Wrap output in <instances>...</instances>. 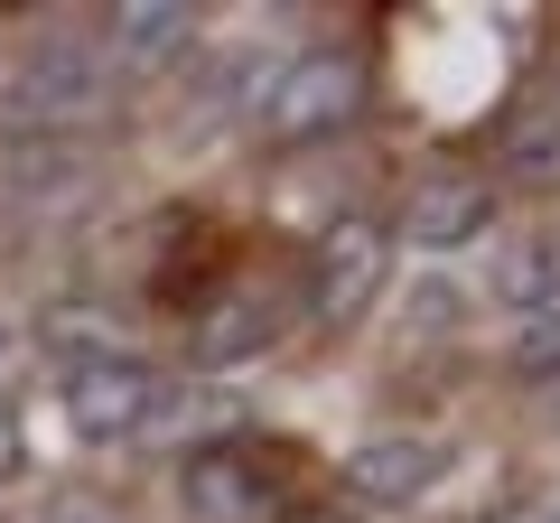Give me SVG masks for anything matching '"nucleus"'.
<instances>
[{
    "mask_svg": "<svg viewBox=\"0 0 560 523\" xmlns=\"http://www.w3.org/2000/svg\"><path fill=\"white\" fill-rule=\"evenodd\" d=\"M103 103H113V66H103V47L47 38V47H28V57L10 66L0 131H10V141H75V131L103 121Z\"/></svg>",
    "mask_w": 560,
    "mask_h": 523,
    "instance_id": "nucleus-1",
    "label": "nucleus"
},
{
    "mask_svg": "<svg viewBox=\"0 0 560 523\" xmlns=\"http://www.w3.org/2000/svg\"><path fill=\"white\" fill-rule=\"evenodd\" d=\"M290 449L261 440H215L178 467V504L187 523H290Z\"/></svg>",
    "mask_w": 560,
    "mask_h": 523,
    "instance_id": "nucleus-2",
    "label": "nucleus"
},
{
    "mask_svg": "<svg viewBox=\"0 0 560 523\" xmlns=\"http://www.w3.org/2000/svg\"><path fill=\"white\" fill-rule=\"evenodd\" d=\"M355 113H364V57L355 47H308V57H290L271 75V103H261L271 141H327Z\"/></svg>",
    "mask_w": 560,
    "mask_h": 523,
    "instance_id": "nucleus-3",
    "label": "nucleus"
},
{
    "mask_svg": "<svg viewBox=\"0 0 560 523\" xmlns=\"http://www.w3.org/2000/svg\"><path fill=\"white\" fill-rule=\"evenodd\" d=\"M383 271H393V234L374 216H337L318 243H308V318L318 327H355L374 309Z\"/></svg>",
    "mask_w": 560,
    "mask_h": 523,
    "instance_id": "nucleus-4",
    "label": "nucleus"
},
{
    "mask_svg": "<svg viewBox=\"0 0 560 523\" xmlns=\"http://www.w3.org/2000/svg\"><path fill=\"white\" fill-rule=\"evenodd\" d=\"M168 403H178V393H168V374H160L150 356H131V346L66 374V421H75L84 440H140Z\"/></svg>",
    "mask_w": 560,
    "mask_h": 523,
    "instance_id": "nucleus-5",
    "label": "nucleus"
},
{
    "mask_svg": "<svg viewBox=\"0 0 560 523\" xmlns=\"http://www.w3.org/2000/svg\"><path fill=\"white\" fill-rule=\"evenodd\" d=\"M495 234V178L477 168H430L401 206V243L411 253H467V243Z\"/></svg>",
    "mask_w": 560,
    "mask_h": 523,
    "instance_id": "nucleus-6",
    "label": "nucleus"
},
{
    "mask_svg": "<svg viewBox=\"0 0 560 523\" xmlns=\"http://www.w3.org/2000/svg\"><path fill=\"white\" fill-rule=\"evenodd\" d=\"M346 496L355 504H420L430 486L448 477V449L440 440H411V430H393V440H364V449H346Z\"/></svg>",
    "mask_w": 560,
    "mask_h": 523,
    "instance_id": "nucleus-7",
    "label": "nucleus"
},
{
    "mask_svg": "<svg viewBox=\"0 0 560 523\" xmlns=\"http://www.w3.org/2000/svg\"><path fill=\"white\" fill-rule=\"evenodd\" d=\"M495 300L523 309V318L560 309V224H541V234L504 243V262H495Z\"/></svg>",
    "mask_w": 560,
    "mask_h": 523,
    "instance_id": "nucleus-8",
    "label": "nucleus"
},
{
    "mask_svg": "<svg viewBox=\"0 0 560 523\" xmlns=\"http://www.w3.org/2000/svg\"><path fill=\"white\" fill-rule=\"evenodd\" d=\"M187 38H197V10H187V0H121L113 10V57L121 66H160V57H178Z\"/></svg>",
    "mask_w": 560,
    "mask_h": 523,
    "instance_id": "nucleus-9",
    "label": "nucleus"
},
{
    "mask_svg": "<svg viewBox=\"0 0 560 523\" xmlns=\"http://www.w3.org/2000/svg\"><path fill=\"white\" fill-rule=\"evenodd\" d=\"M495 168L514 187H560V103H523L495 141Z\"/></svg>",
    "mask_w": 560,
    "mask_h": 523,
    "instance_id": "nucleus-10",
    "label": "nucleus"
},
{
    "mask_svg": "<svg viewBox=\"0 0 560 523\" xmlns=\"http://www.w3.org/2000/svg\"><path fill=\"white\" fill-rule=\"evenodd\" d=\"M271 337H280L271 300L234 290V300H215V309H206V327H197V364H243V356H261Z\"/></svg>",
    "mask_w": 560,
    "mask_h": 523,
    "instance_id": "nucleus-11",
    "label": "nucleus"
},
{
    "mask_svg": "<svg viewBox=\"0 0 560 523\" xmlns=\"http://www.w3.org/2000/svg\"><path fill=\"white\" fill-rule=\"evenodd\" d=\"M514 374H560V309L514 327Z\"/></svg>",
    "mask_w": 560,
    "mask_h": 523,
    "instance_id": "nucleus-12",
    "label": "nucleus"
},
{
    "mask_svg": "<svg viewBox=\"0 0 560 523\" xmlns=\"http://www.w3.org/2000/svg\"><path fill=\"white\" fill-rule=\"evenodd\" d=\"M38 523H113V514H103L94 496H47V504H38Z\"/></svg>",
    "mask_w": 560,
    "mask_h": 523,
    "instance_id": "nucleus-13",
    "label": "nucleus"
},
{
    "mask_svg": "<svg viewBox=\"0 0 560 523\" xmlns=\"http://www.w3.org/2000/svg\"><path fill=\"white\" fill-rule=\"evenodd\" d=\"M0 364H10V327H0Z\"/></svg>",
    "mask_w": 560,
    "mask_h": 523,
    "instance_id": "nucleus-14",
    "label": "nucleus"
},
{
    "mask_svg": "<svg viewBox=\"0 0 560 523\" xmlns=\"http://www.w3.org/2000/svg\"><path fill=\"white\" fill-rule=\"evenodd\" d=\"M541 523H551V514H541Z\"/></svg>",
    "mask_w": 560,
    "mask_h": 523,
    "instance_id": "nucleus-15",
    "label": "nucleus"
},
{
    "mask_svg": "<svg viewBox=\"0 0 560 523\" xmlns=\"http://www.w3.org/2000/svg\"><path fill=\"white\" fill-rule=\"evenodd\" d=\"M551 523H560V514H551Z\"/></svg>",
    "mask_w": 560,
    "mask_h": 523,
    "instance_id": "nucleus-16",
    "label": "nucleus"
}]
</instances>
